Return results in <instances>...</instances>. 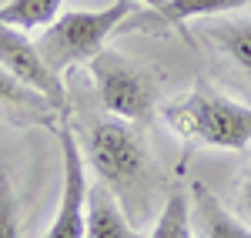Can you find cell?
<instances>
[{"instance_id":"cell-1","label":"cell","mask_w":251,"mask_h":238,"mask_svg":"<svg viewBox=\"0 0 251 238\" xmlns=\"http://www.w3.org/2000/svg\"><path fill=\"white\" fill-rule=\"evenodd\" d=\"M80 151L97 171L100 185H107L117 195L124 212H148L154 168H151V155H148L141 134L131 128V121H97L87 131Z\"/></svg>"},{"instance_id":"cell-2","label":"cell","mask_w":251,"mask_h":238,"mask_svg":"<svg viewBox=\"0 0 251 238\" xmlns=\"http://www.w3.org/2000/svg\"><path fill=\"white\" fill-rule=\"evenodd\" d=\"M161 118L177 138L191 144L225 148V151L251 148V107L218 94L208 84H198L171 98L161 107Z\"/></svg>"},{"instance_id":"cell-3","label":"cell","mask_w":251,"mask_h":238,"mask_svg":"<svg viewBox=\"0 0 251 238\" xmlns=\"http://www.w3.org/2000/svg\"><path fill=\"white\" fill-rule=\"evenodd\" d=\"M137 10V0H114L100 10H64L50 27H44L37 37V51L47 67L64 78V71L91 64L117 37V27Z\"/></svg>"},{"instance_id":"cell-4","label":"cell","mask_w":251,"mask_h":238,"mask_svg":"<svg viewBox=\"0 0 251 238\" xmlns=\"http://www.w3.org/2000/svg\"><path fill=\"white\" fill-rule=\"evenodd\" d=\"M87 67L94 78L100 107L111 118L131 121V124L151 121V114L157 111V80L151 71H144L141 64L127 60L121 51L111 47H104Z\"/></svg>"},{"instance_id":"cell-5","label":"cell","mask_w":251,"mask_h":238,"mask_svg":"<svg viewBox=\"0 0 251 238\" xmlns=\"http://www.w3.org/2000/svg\"><path fill=\"white\" fill-rule=\"evenodd\" d=\"M54 134L60 141V158H64V185H60V205L54 221L47 225L44 238H84L87 232V168L80 151L77 131L71 124V111L57 118Z\"/></svg>"},{"instance_id":"cell-6","label":"cell","mask_w":251,"mask_h":238,"mask_svg":"<svg viewBox=\"0 0 251 238\" xmlns=\"http://www.w3.org/2000/svg\"><path fill=\"white\" fill-rule=\"evenodd\" d=\"M0 67H7L20 84H27L37 94H44L60 114L71 111L67 91H64V78L47 67V60L40 57V51H37V40L27 37V30L0 24Z\"/></svg>"},{"instance_id":"cell-7","label":"cell","mask_w":251,"mask_h":238,"mask_svg":"<svg viewBox=\"0 0 251 238\" xmlns=\"http://www.w3.org/2000/svg\"><path fill=\"white\" fill-rule=\"evenodd\" d=\"M241 7H251V0H168L164 7H148L134 10L131 17L117 27V34H134V30H164V27H181L198 17H221L234 14Z\"/></svg>"},{"instance_id":"cell-8","label":"cell","mask_w":251,"mask_h":238,"mask_svg":"<svg viewBox=\"0 0 251 238\" xmlns=\"http://www.w3.org/2000/svg\"><path fill=\"white\" fill-rule=\"evenodd\" d=\"M0 111L17 124H40V128H57L60 111L50 101L37 94L34 87L20 84L7 67H0Z\"/></svg>"},{"instance_id":"cell-9","label":"cell","mask_w":251,"mask_h":238,"mask_svg":"<svg viewBox=\"0 0 251 238\" xmlns=\"http://www.w3.org/2000/svg\"><path fill=\"white\" fill-rule=\"evenodd\" d=\"M191 215L198 238H251V225L231 215L225 201L214 195L204 181L191 185Z\"/></svg>"},{"instance_id":"cell-10","label":"cell","mask_w":251,"mask_h":238,"mask_svg":"<svg viewBox=\"0 0 251 238\" xmlns=\"http://www.w3.org/2000/svg\"><path fill=\"white\" fill-rule=\"evenodd\" d=\"M84 238H144L131 225V215L107 185H91L87 188V232Z\"/></svg>"},{"instance_id":"cell-11","label":"cell","mask_w":251,"mask_h":238,"mask_svg":"<svg viewBox=\"0 0 251 238\" xmlns=\"http://www.w3.org/2000/svg\"><path fill=\"white\" fill-rule=\"evenodd\" d=\"M64 0H7L0 7V24H10L20 30H44L60 17Z\"/></svg>"},{"instance_id":"cell-12","label":"cell","mask_w":251,"mask_h":238,"mask_svg":"<svg viewBox=\"0 0 251 238\" xmlns=\"http://www.w3.org/2000/svg\"><path fill=\"white\" fill-rule=\"evenodd\" d=\"M148 238H198L194 235V215H191V201L184 191L174 188L171 195L164 198L161 212L154 218V228Z\"/></svg>"},{"instance_id":"cell-13","label":"cell","mask_w":251,"mask_h":238,"mask_svg":"<svg viewBox=\"0 0 251 238\" xmlns=\"http://www.w3.org/2000/svg\"><path fill=\"white\" fill-rule=\"evenodd\" d=\"M208 37L228 54V57L251 74V20H221L208 27Z\"/></svg>"},{"instance_id":"cell-14","label":"cell","mask_w":251,"mask_h":238,"mask_svg":"<svg viewBox=\"0 0 251 238\" xmlns=\"http://www.w3.org/2000/svg\"><path fill=\"white\" fill-rule=\"evenodd\" d=\"M0 238H20L17 198H14V188L3 168H0Z\"/></svg>"},{"instance_id":"cell-15","label":"cell","mask_w":251,"mask_h":238,"mask_svg":"<svg viewBox=\"0 0 251 238\" xmlns=\"http://www.w3.org/2000/svg\"><path fill=\"white\" fill-rule=\"evenodd\" d=\"M241 208L251 218V171H248V178H245V185H241Z\"/></svg>"},{"instance_id":"cell-16","label":"cell","mask_w":251,"mask_h":238,"mask_svg":"<svg viewBox=\"0 0 251 238\" xmlns=\"http://www.w3.org/2000/svg\"><path fill=\"white\" fill-rule=\"evenodd\" d=\"M137 3H144V7H151V10H154V7H164L168 0H137Z\"/></svg>"}]
</instances>
